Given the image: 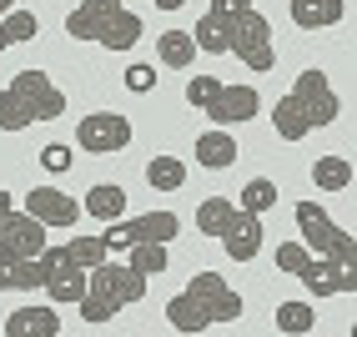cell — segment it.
Here are the masks:
<instances>
[{"mask_svg":"<svg viewBox=\"0 0 357 337\" xmlns=\"http://www.w3.org/2000/svg\"><path fill=\"white\" fill-rule=\"evenodd\" d=\"M36 31H40V20H36V10H6L0 15V51H10V45H20V40H36Z\"/></svg>","mask_w":357,"mask_h":337,"instance_id":"cell-22","label":"cell"},{"mask_svg":"<svg viewBox=\"0 0 357 337\" xmlns=\"http://www.w3.org/2000/svg\"><path fill=\"white\" fill-rule=\"evenodd\" d=\"M6 207H15V202H10V191H0V211H6Z\"/></svg>","mask_w":357,"mask_h":337,"instance_id":"cell-36","label":"cell"},{"mask_svg":"<svg viewBox=\"0 0 357 337\" xmlns=\"http://www.w3.org/2000/svg\"><path fill=\"white\" fill-rule=\"evenodd\" d=\"M40 282H45L40 257H6L0 252V292H36Z\"/></svg>","mask_w":357,"mask_h":337,"instance_id":"cell-17","label":"cell"},{"mask_svg":"<svg viewBox=\"0 0 357 337\" xmlns=\"http://www.w3.org/2000/svg\"><path fill=\"white\" fill-rule=\"evenodd\" d=\"M312 327H317V312H312V302H282V307H277V332L302 337V332H312Z\"/></svg>","mask_w":357,"mask_h":337,"instance_id":"cell-27","label":"cell"},{"mask_svg":"<svg viewBox=\"0 0 357 337\" xmlns=\"http://www.w3.org/2000/svg\"><path fill=\"white\" fill-rule=\"evenodd\" d=\"M211 20H217V31L227 40V51L242 61L252 76H267V70L277 66V45H272V20L261 15L252 0L236 10H206Z\"/></svg>","mask_w":357,"mask_h":337,"instance_id":"cell-5","label":"cell"},{"mask_svg":"<svg viewBox=\"0 0 357 337\" xmlns=\"http://www.w3.org/2000/svg\"><path fill=\"white\" fill-rule=\"evenodd\" d=\"M10 6H15V0H0V15H6V10H10Z\"/></svg>","mask_w":357,"mask_h":337,"instance_id":"cell-37","label":"cell"},{"mask_svg":"<svg viewBox=\"0 0 357 337\" xmlns=\"http://www.w3.org/2000/svg\"><path fill=\"white\" fill-rule=\"evenodd\" d=\"M146 272H136L131 262H96V267L86 272V292H81V317L91 327L111 322L121 307H136L141 297H146Z\"/></svg>","mask_w":357,"mask_h":337,"instance_id":"cell-3","label":"cell"},{"mask_svg":"<svg viewBox=\"0 0 357 337\" xmlns=\"http://www.w3.org/2000/svg\"><path fill=\"white\" fill-rule=\"evenodd\" d=\"M192 151H197V161L206 166V172H227V166H231L236 156H242V151H236V141H231V131H227V126H211V131H202Z\"/></svg>","mask_w":357,"mask_h":337,"instance_id":"cell-18","label":"cell"},{"mask_svg":"<svg viewBox=\"0 0 357 337\" xmlns=\"http://www.w3.org/2000/svg\"><path fill=\"white\" fill-rule=\"evenodd\" d=\"M347 15V0H292V20L302 31H327Z\"/></svg>","mask_w":357,"mask_h":337,"instance_id":"cell-19","label":"cell"},{"mask_svg":"<svg viewBox=\"0 0 357 337\" xmlns=\"http://www.w3.org/2000/svg\"><path fill=\"white\" fill-rule=\"evenodd\" d=\"M6 337H61L56 302L51 307H15L6 317Z\"/></svg>","mask_w":357,"mask_h":337,"instance_id":"cell-16","label":"cell"},{"mask_svg":"<svg viewBox=\"0 0 357 337\" xmlns=\"http://www.w3.org/2000/svg\"><path fill=\"white\" fill-rule=\"evenodd\" d=\"M297 232L307 237V252L317 257H332V262H347V267H357V242L352 232H342L332 216L317 207V202H297Z\"/></svg>","mask_w":357,"mask_h":337,"instance_id":"cell-7","label":"cell"},{"mask_svg":"<svg viewBox=\"0 0 357 337\" xmlns=\"http://www.w3.org/2000/svg\"><path fill=\"white\" fill-rule=\"evenodd\" d=\"M247 312L242 292H231L227 277L217 272H197L192 282H186V292H176L172 302H166V322H172L176 332H206L217 322H236Z\"/></svg>","mask_w":357,"mask_h":337,"instance_id":"cell-2","label":"cell"},{"mask_svg":"<svg viewBox=\"0 0 357 337\" xmlns=\"http://www.w3.org/2000/svg\"><path fill=\"white\" fill-rule=\"evenodd\" d=\"M81 211H86V216H96V222H121V211H126V191L116 186V181H101V186H91V191H86Z\"/></svg>","mask_w":357,"mask_h":337,"instance_id":"cell-20","label":"cell"},{"mask_svg":"<svg viewBox=\"0 0 357 337\" xmlns=\"http://www.w3.org/2000/svg\"><path fill=\"white\" fill-rule=\"evenodd\" d=\"M66 36L70 40H101L106 51H131V45L146 36V26H141V15L126 10L121 0H81V6L66 15Z\"/></svg>","mask_w":357,"mask_h":337,"instance_id":"cell-6","label":"cell"},{"mask_svg":"<svg viewBox=\"0 0 357 337\" xmlns=\"http://www.w3.org/2000/svg\"><path fill=\"white\" fill-rule=\"evenodd\" d=\"M45 222H36L31 211H15V207H6L0 211V252L6 257H40L45 252Z\"/></svg>","mask_w":357,"mask_h":337,"instance_id":"cell-11","label":"cell"},{"mask_svg":"<svg viewBox=\"0 0 357 337\" xmlns=\"http://www.w3.org/2000/svg\"><path fill=\"white\" fill-rule=\"evenodd\" d=\"M222 86H227L222 76H192V81H186V106H197V111H202V106H206Z\"/></svg>","mask_w":357,"mask_h":337,"instance_id":"cell-30","label":"cell"},{"mask_svg":"<svg viewBox=\"0 0 357 337\" xmlns=\"http://www.w3.org/2000/svg\"><path fill=\"white\" fill-rule=\"evenodd\" d=\"M26 211L36 216V222H45V227H61V232H70L81 222V202H70L66 191H56V186H36V191H26Z\"/></svg>","mask_w":357,"mask_h":337,"instance_id":"cell-14","label":"cell"},{"mask_svg":"<svg viewBox=\"0 0 357 337\" xmlns=\"http://www.w3.org/2000/svg\"><path fill=\"white\" fill-rule=\"evenodd\" d=\"M40 262H45V282H40V287H45V297H51L56 307L81 302V292H86V267H76V262H61L56 247H45Z\"/></svg>","mask_w":357,"mask_h":337,"instance_id":"cell-13","label":"cell"},{"mask_svg":"<svg viewBox=\"0 0 357 337\" xmlns=\"http://www.w3.org/2000/svg\"><path fill=\"white\" fill-rule=\"evenodd\" d=\"M181 232L176 211H146V216H131V222H106V247H136V242H172Z\"/></svg>","mask_w":357,"mask_h":337,"instance_id":"cell-9","label":"cell"},{"mask_svg":"<svg viewBox=\"0 0 357 337\" xmlns=\"http://www.w3.org/2000/svg\"><path fill=\"white\" fill-rule=\"evenodd\" d=\"M257 111H261L257 86H222V91L202 106V116H211V126H236V121H252Z\"/></svg>","mask_w":357,"mask_h":337,"instance_id":"cell-12","label":"cell"},{"mask_svg":"<svg viewBox=\"0 0 357 337\" xmlns=\"http://www.w3.org/2000/svg\"><path fill=\"white\" fill-rule=\"evenodd\" d=\"M156 6H161V10H181V6H186V0H156Z\"/></svg>","mask_w":357,"mask_h":337,"instance_id":"cell-35","label":"cell"},{"mask_svg":"<svg viewBox=\"0 0 357 337\" xmlns=\"http://www.w3.org/2000/svg\"><path fill=\"white\" fill-rule=\"evenodd\" d=\"M217 242L227 247L231 262H252V257L261 252V242H267V237H261V216L236 207V211H231V222H227V232L217 237Z\"/></svg>","mask_w":357,"mask_h":337,"instance_id":"cell-15","label":"cell"},{"mask_svg":"<svg viewBox=\"0 0 357 337\" xmlns=\"http://www.w3.org/2000/svg\"><path fill=\"white\" fill-rule=\"evenodd\" d=\"M302 262H307V247H302V242H282V247H277V267H282V272H297Z\"/></svg>","mask_w":357,"mask_h":337,"instance_id":"cell-33","label":"cell"},{"mask_svg":"<svg viewBox=\"0 0 357 337\" xmlns=\"http://www.w3.org/2000/svg\"><path fill=\"white\" fill-rule=\"evenodd\" d=\"M56 116H66V91L45 70H15L10 86L0 91V131H26Z\"/></svg>","mask_w":357,"mask_h":337,"instance_id":"cell-4","label":"cell"},{"mask_svg":"<svg viewBox=\"0 0 357 337\" xmlns=\"http://www.w3.org/2000/svg\"><path fill=\"white\" fill-rule=\"evenodd\" d=\"M146 181L156 191H181L186 186V161L181 156H151L146 161Z\"/></svg>","mask_w":357,"mask_h":337,"instance_id":"cell-24","label":"cell"},{"mask_svg":"<svg viewBox=\"0 0 357 337\" xmlns=\"http://www.w3.org/2000/svg\"><path fill=\"white\" fill-rule=\"evenodd\" d=\"M126 252H131V267L146 272V277H161L166 262H172V257H166V242H136V247H126Z\"/></svg>","mask_w":357,"mask_h":337,"instance_id":"cell-28","label":"cell"},{"mask_svg":"<svg viewBox=\"0 0 357 337\" xmlns=\"http://www.w3.org/2000/svg\"><path fill=\"white\" fill-rule=\"evenodd\" d=\"M236 6H247V0H211V10H236Z\"/></svg>","mask_w":357,"mask_h":337,"instance_id":"cell-34","label":"cell"},{"mask_svg":"<svg viewBox=\"0 0 357 337\" xmlns=\"http://www.w3.org/2000/svg\"><path fill=\"white\" fill-rule=\"evenodd\" d=\"M70 147H61V141H51V147H40V166L45 172H70Z\"/></svg>","mask_w":357,"mask_h":337,"instance_id":"cell-31","label":"cell"},{"mask_svg":"<svg viewBox=\"0 0 357 337\" xmlns=\"http://www.w3.org/2000/svg\"><path fill=\"white\" fill-rule=\"evenodd\" d=\"M337 116H342V101H337V91H332L327 70L307 66L302 76L292 81V91L272 106V131H277L282 141H302L307 131L332 126Z\"/></svg>","mask_w":357,"mask_h":337,"instance_id":"cell-1","label":"cell"},{"mask_svg":"<svg viewBox=\"0 0 357 337\" xmlns=\"http://www.w3.org/2000/svg\"><path fill=\"white\" fill-rule=\"evenodd\" d=\"M106 252H111V247H106V237H76V242H66V247H61V262H76V267L91 272L96 262H106Z\"/></svg>","mask_w":357,"mask_h":337,"instance_id":"cell-26","label":"cell"},{"mask_svg":"<svg viewBox=\"0 0 357 337\" xmlns=\"http://www.w3.org/2000/svg\"><path fill=\"white\" fill-rule=\"evenodd\" d=\"M231 211H236V202H227V197H206V202L197 207V227H202V237H222L227 222H231Z\"/></svg>","mask_w":357,"mask_h":337,"instance_id":"cell-25","label":"cell"},{"mask_svg":"<svg viewBox=\"0 0 357 337\" xmlns=\"http://www.w3.org/2000/svg\"><path fill=\"white\" fill-rule=\"evenodd\" d=\"M272 207H277V186H272L267 177H252V181L242 186V211H257V216H261V211H272Z\"/></svg>","mask_w":357,"mask_h":337,"instance_id":"cell-29","label":"cell"},{"mask_svg":"<svg viewBox=\"0 0 357 337\" xmlns=\"http://www.w3.org/2000/svg\"><path fill=\"white\" fill-rule=\"evenodd\" d=\"M292 277H302L312 297H352L357 292V267L332 262V257H312V252H307V262H302Z\"/></svg>","mask_w":357,"mask_h":337,"instance_id":"cell-10","label":"cell"},{"mask_svg":"<svg viewBox=\"0 0 357 337\" xmlns=\"http://www.w3.org/2000/svg\"><path fill=\"white\" fill-rule=\"evenodd\" d=\"M76 147L91 156H111V151H126L131 147V121L121 111H96V116H81L76 126Z\"/></svg>","mask_w":357,"mask_h":337,"instance_id":"cell-8","label":"cell"},{"mask_svg":"<svg viewBox=\"0 0 357 337\" xmlns=\"http://www.w3.org/2000/svg\"><path fill=\"white\" fill-rule=\"evenodd\" d=\"M312 181H317V191H347L352 186V161L347 156H317Z\"/></svg>","mask_w":357,"mask_h":337,"instance_id":"cell-23","label":"cell"},{"mask_svg":"<svg viewBox=\"0 0 357 337\" xmlns=\"http://www.w3.org/2000/svg\"><path fill=\"white\" fill-rule=\"evenodd\" d=\"M126 91H136V96L156 91V70H151V66H131V70H126Z\"/></svg>","mask_w":357,"mask_h":337,"instance_id":"cell-32","label":"cell"},{"mask_svg":"<svg viewBox=\"0 0 357 337\" xmlns=\"http://www.w3.org/2000/svg\"><path fill=\"white\" fill-rule=\"evenodd\" d=\"M156 56H161V66L186 70V66L197 61V40L186 36V31H161V36H156Z\"/></svg>","mask_w":357,"mask_h":337,"instance_id":"cell-21","label":"cell"}]
</instances>
